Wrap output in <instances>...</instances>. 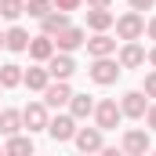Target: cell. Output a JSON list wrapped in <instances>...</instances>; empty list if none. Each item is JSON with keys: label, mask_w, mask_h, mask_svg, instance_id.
Here are the masks:
<instances>
[{"label": "cell", "mask_w": 156, "mask_h": 156, "mask_svg": "<svg viewBox=\"0 0 156 156\" xmlns=\"http://www.w3.org/2000/svg\"><path fill=\"white\" fill-rule=\"evenodd\" d=\"M47 73H51V80H69L73 73H76L73 55H69V51H55V55L47 58Z\"/></svg>", "instance_id": "cell-4"}, {"label": "cell", "mask_w": 156, "mask_h": 156, "mask_svg": "<svg viewBox=\"0 0 156 156\" xmlns=\"http://www.w3.org/2000/svg\"><path fill=\"white\" fill-rule=\"evenodd\" d=\"M22 15H26V0H0V18L15 22V18H22Z\"/></svg>", "instance_id": "cell-23"}, {"label": "cell", "mask_w": 156, "mask_h": 156, "mask_svg": "<svg viewBox=\"0 0 156 156\" xmlns=\"http://www.w3.org/2000/svg\"><path fill=\"white\" fill-rule=\"evenodd\" d=\"M69 113H73L76 120H83V116L94 113V102H91L87 94H73V98H69Z\"/></svg>", "instance_id": "cell-20"}, {"label": "cell", "mask_w": 156, "mask_h": 156, "mask_svg": "<svg viewBox=\"0 0 156 156\" xmlns=\"http://www.w3.org/2000/svg\"><path fill=\"white\" fill-rule=\"evenodd\" d=\"M69 98H73V87L66 80H55V83L44 87V105L47 109H62V105H69Z\"/></svg>", "instance_id": "cell-5"}, {"label": "cell", "mask_w": 156, "mask_h": 156, "mask_svg": "<svg viewBox=\"0 0 156 156\" xmlns=\"http://www.w3.org/2000/svg\"><path fill=\"white\" fill-rule=\"evenodd\" d=\"M113 22H116V18H113V11H109V7H91V11H87V26H91L94 33H105Z\"/></svg>", "instance_id": "cell-16"}, {"label": "cell", "mask_w": 156, "mask_h": 156, "mask_svg": "<svg viewBox=\"0 0 156 156\" xmlns=\"http://www.w3.org/2000/svg\"><path fill=\"white\" fill-rule=\"evenodd\" d=\"M22 127H29V131H47V105H44V102L26 105V109H22Z\"/></svg>", "instance_id": "cell-9"}, {"label": "cell", "mask_w": 156, "mask_h": 156, "mask_svg": "<svg viewBox=\"0 0 156 156\" xmlns=\"http://www.w3.org/2000/svg\"><path fill=\"white\" fill-rule=\"evenodd\" d=\"M0 91H4V87H0Z\"/></svg>", "instance_id": "cell-33"}, {"label": "cell", "mask_w": 156, "mask_h": 156, "mask_svg": "<svg viewBox=\"0 0 156 156\" xmlns=\"http://www.w3.org/2000/svg\"><path fill=\"white\" fill-rule=\"evenodd\" d=\"M4 153H11V156H26V153H33V138L11 134V138H7V145H4Z\"/></svg>", "instance_id": "cell-21"}, {"label": "cell", "mask_w": 156, "mask_h": 156, "mask_svg": "<svg viewBox=\"0 0 156 156\" xmlns=\"http://www.w3.org/2000/svg\"><path fill=\"white\" fill-rule=\"evenodd\" d=\"M18 131H22V113H18V109H4V113H0V134L11 138V134H18Z\"/></svg>", "instance_id": "cell-18"}, {"label": "cell", "mask_w": 156, "mask_h": 156, "mask_svg": "<svg viewBox=\"0 0 156 156\" xmlns=\"http://www.w3.org/2000/svg\"><path fill=\"white\" fill-rule=\"evenodd\" d=\"M145 58H149V62H153V66H156V47H153V51H149V55H145Z\"/></svg>", "instance_id": "cell-31"}, {"label": "cell", "mask_w": 156, "mask_h": 156, "mask_svg": "<svg viewBox=\"0 0 156 156\" xmlns=\"http://www.w3.org/2000/svg\"><path fill=\"white\" fill-rule=\"evenodd\" d=\"M4 47H7V51H26V47H29V33H26L22 26H11V29L4 33Z\"/></svg>", "instance_id": "cell-17"}, {"label": "cell", "mask_w": 156, "mask_h": 156, "mask_svg": "<svg viewBox=\"0 0 156 156\" xmlns=\"http://www.w3.org/2000/svg\"><path fill=\"white\" fill-rule=\"evenodd\" d=\"M149 149H153V142H149V134H145V131H138V127H134V131H127V134H123V153L145 156Z\"/></svg>", "instance_id": "cell-12"}, {"label": "cell", "mask_w": 156, "mask_h": 156, "mask_svg": "<svg viewBox=\"0 0 156 156\" xmlns=\"http://www.w3.org/2000/svg\"><path fill=\"white\" fill-rule=\"evenodd\" d=\"M91 116H94V123H98L102 131H113L120 120H123V109H120L113 98H102V102L94 105V113H91Z\"/></svg>", "instance_id": "cell-2"}, {"label": "cell", "mask_w": 156, "mask_h": 156, "mask_svg": "<svg viewBox=\"0 0 156 156\" xmlns=\"http://www.w3.org/2000/svg\"><path fill=\"white\" fill-rule=\"evenodd\" d=\"M145 98H156V69L145 76Z\"/></svg>", "instance_id": "cell-25"}, {"label": "cell", "mask_w": 156, "mask_h": 156, "mask_svg": "<svg viewBox=\"0 0 156 156\" xmlns=\"http://www.w3.org/2000/svg\"><path fill=\"white\" fill-rule=\"evenodd\" d=\"M51 7H55L51 0H29V4H26V15H29V18H44Z\"/></svg>", "instance_id": "cell-24"}, {"label": "cell", "mask_w": 156, "mask_h": 156, "mask_svg": "<svg viewBox=\"0 0 156 156\" xmlns=\"http://www.w3.org/2000/svg\"><path fill=\"white\" fill-rule=\"evenodd\" d=\"M142 120H145V123H149V127L156 131V102L149 105V109H145V116H142Z\"/></svg>", "instance_id": "cell-28"}, {"label": "cell", "mask_w": 156, "mask_h": 156, "mask_svg": "<svg viewBox=\"0 0 156 156\" xmlns=\"http://www.w3.org/2000/svg\"><path fill=\"white\" fill-rule=\"evenodd\" d=\"M69 26V11H58V7H51L44 18H40V29L47 33V37H55V33H62Z\"/></svg>", "instance_id": "cell-13"}, {"label": "cell", "mask_w": 156, "mask_h": 156, "mask_svg": "<svg viewBox=\"0 0 156 156\" xmlns=\"http://www.w3.org/2000/svg\"><path fill=\"white\" fill-rule=\"evenodd\" d=\"M18 83H22V66H15V62L0 66V87H18Z\"/></svg>", "instance_id": "cell-22"}, {"label": "cell", "mask_w": 156, "mask_h": 156, "mask_svg": "<svg viewBox=\"0 0 156 156\" xmlns=\"http://www.w3.org/2000/svg\"><path fill=\"white\" fill-rule=\"evenodd\" d=\"M131 7H134V11H153L156 0H131Z\"/></svg>", "instance_id": "cell-27"}, {"label": "cell", "mask_w": 156, "mask_h": 156, "mask_svg": "<svg viewBox=\"0 0 156 156\" xmlns=\"http://www.w3.org/2000/svg\"><path fill=\"white\" fill-rule=\"evenodd\" d=\"M83 4H87V7H109L113 0H83Z\"/></svg>", "instance_id": "cell-29"}, {"label": "cell", "mask_w": 156, "mask_h": 156, "mask_svg": "<svg viewBox=\"0 0 156 156\" xmlns=\"http://www.w3.org/2000/svg\"><path fill=\"white\" fill-rule=\"evenodd\" d=\"M83 47H87V55H91V58H102V55H113V51H116V40L105 37V33H94Z\"/></svg>", "instance_id": "cell-15"}, {"label": "cell", "mask_w": 156, "mask_h": 156, "mask_svg": "<svg viewBox=\"0 0 156 156\" xmlns=\"http://www.w3.org/2000/svg\"><path fill=\"white\" fill-rule=\"evenodd\" d=\"M0 47H4V33H0Z\"/></svg>", "instance_id": "cell-32"}, {"label": "cell", "mask_w": 156, "mask_h": 156, "mask_svg": "<svg viewBox=\"0 0 156 156\" xmlns=\"http://www.w3.org/2000/svg\"><path fill=\"white\" fill-rule=\"evenodd\" d=\"M29 58L33 62H47L51 55H55V37H47V33H40V37H29Z\"/></svg>", "instance_id": "cell-11"}, {"label": "cell", "mask_w": 156, "mask_h": 156, "mask_svg": "<svg viewBox=\"0 0 156 156\" xmlns=\"http://www.w3.org/2000/svg\"><path fill=\"white\" fill-rule=\"evenodd\" d=\"M142 62H145L142 44H138V40H127V44H123V51H120V69H138Z\"/></svg>", "instance_id": "cell-14"}, {"label": "cell", "mask_w": 156, "mask_h": 156, "mask_svg": "<svg viewBox=\"0 0 156 156\" xmlns=\"http://www.w3.org/2000/svg\"><path fill=\"white\" fill-rule=\"evenodd\" d=\"M87 40H83V29L80 26H66L62 33H55V51H76V47H83Z\"/></svg>", "instance_id": "cell-8"}, {"label": "cell", "mask_w": 156, "mask_h": 156, "mask_svg": "<svg viewBox=\"0 0 156 156\" xmlns=\"http://www.w3.org/2000/svg\"><path fill=\"white\" fill-rule=\"evenodd\" d=\"M22 83H26V87H29V91H44V87H47V83H51V73H47V69H29V73H22Z\"/></svg>", "instance_id": "cell-19"}, {"label": "cell", "mask_w": 156, "mask_h": 156, "mask_svg": "<svg viewBox=\"0 0 156 156\" xmlns=\"http://www.w3.org/2000/svg\"><path fill=\"white\" fill-rule=\"evenodd\" d=\"M73 142H76L80 153H102L105 149V142H102V127H83L73 134Z\"/></svg>", "instance_id": "cell-6"}, {"label": "cell", "mask_w": 156, "mask_h": 156, "mask_svg": "<svg viewBox=\"0 0 156 156\" xmlns=\"http://www.w3.org/2000/svg\"><path fill=\"white\" fill-rule=\"evenodd\" d=\"M120 109H123V116L142 120V116H145V109H149V102H145V91H127V94H123V102H120Z\"/></svg>", "instance_id": "cell-10"}, {"label": "cell", "mask_w": 156, "mask_h": 156, "mask_svg": "<svg viewBox=\"0 0 156 156\" xmlns=\"http://www.w3.org/2000/svg\"><path fill=\"white\" fill-rule=\"evenodd\" d=\"M47 134H51L55 142H73V134H76V116L69 113V116H55V120H47Z\"/></svg>", "instance_id": "cell-7"}, {"label": "cell", "mask_w": 156, "mask_h": 156, "mask_svg": "<svg viewBox=\"0 0 156 156\" xmlns=\"http://www.w3.org/2000/svg\"><path fill=\"white\" fill-rule=\"evenodd\" d=\"M145 33H149V40H156V18H149V26H145Z\"/></svg>", "instance_id": "cell-30"}, {"label": "cell", "mask_w": 156, "mask_h": 156, "mask_svg": "<svg viewBox=\"0 0 156 156\" xmlns=\"http://www.w3.org/2000/svg\"><path fill=\"white\" fill-rule=\"evenodd\" d=\"M80 4H83V0H55V7H58V11H76Z\"/></svg>", "instance_id": "cell-26"}, {"label": "cell", "mask_w": 156, "mask_h": 156, "mask_svg": "<svg viewBox=\"0 0 156 156\" xmlns=\"http://www.w3.org/2000/svg\"><path fill=\"white\" fill-rule=\"evenodd\" d=\"M142 33H145V18H142V11L131 7L127 15H120V18H116V37H120V40H138Z\"/></svg>", "instance_id": "cell-1"}, {"label": "cell", "mask_w": 156, "mask_h": 156, "mask_svg": "<svg viewBox=\"0 0 156 156\" xmlns=\"http://www.w3.org/2000/svg\"><path fill=\"white\" fill-rule=\"evenodd\" d=\"M116 76H120V62H113L109 55H102V58L91 62V80H94V83L109 87V83H116Z\"/></svg>", "instance_id": "cell-3"}]
</instances>
